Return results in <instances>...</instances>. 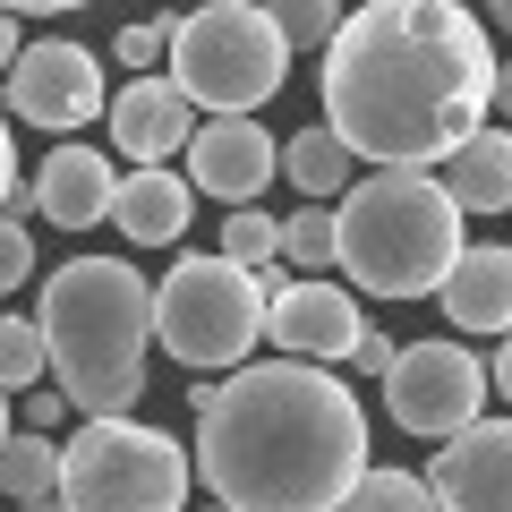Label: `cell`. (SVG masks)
Returning a JSON list of instances; mask_svg holds the SVG:
<instances>
[{
  "instance_id": "cell-1",
  "label": "cell",
  "mask_w": 512,
  "mask_h": 512,
  "mask_svg": "<svg viewBox=\"0 0 512 512\" xmlns=\"http://www.w3.org/2000/svg\"><path fill=\"white\" fill-rule=\"evenodd\" d=\"M495 69L504 60L487 18H470L461 0H367L316 60V94L359 163L427 171L453 163L478 120H495Z\"/></svg>"
},
{
  "instance_id": "cell-2",
  "label": "cell",
  "mask_w": 512,
  "mask_h": 512,
  "mask_svg": "<svg viewBox=\"0 0 512 512\" xmlns=\"http://www.w3.org/2000/svg\"><path fill=\"white\" fill-rule=\"evenodd\" d=\"M367 461V410L333 367L265 359L205 384L197 478L239 512H342Z\"/></svg>"
},
{
  "instance_id": "cell-3",
  "label": "cell",
  "mask_w": 512,
  "mask_h": 512,
  "mask_svg": "<svg viewBox=\"0 0 512 512\" xmlns=\"http://www.w3.org/2000/svg\"><path fill=\"white\" fill-rule=\"evenodd\" d=\"M35 316L52 333V376L86 419H128L146 402V350L154 333V282L128 256H69L35 291Z\"/></svg>"
},
{
  "instance_id": "cell-4",
  "label": "cell",
  "mask_w": 512,
  "mask_h": 512,
  "mask_svg": "<svg viewBox=\"0 0 512 512\" xmlns=\"http://www.w3.org/2000/svg\"><path fill=\"white\" fill-rule=\"evenodd\" d=\"M470 256L461 239V197L427 171H367L342 197V274L376 299H436L453 265Z\"/></svg>"
},
{
  "instance_id": "cell-5",
  "label": "cell",
  "mask_w": 512,
  "mask_h": 512,
  "mask_svg": "<svg viewBox=\"0 0 512 512\" xmlns=\"http://www.w3.org/2000/svg\"><path fill=\"white\" fill-rule=\"evenodd\" d=\"M171 77L188 86V103L239 120V111L274 103L282 77H291V35L274 26V9L256 0H205L188 9V26L171 35Z\"/></svg>"
},
{
  "instance_id": "cell-6",
  "label": "cell",
  "mask_w": 512,
  "mask_h": 512,
  "mask_svg": "<svg viewBox=\"0 0 512 512\" xmlns=\"http://www.w3.org/2000/svg\"><path fill=\"white\" fill-rule=\"evenodd\" d=\"M265 325H274V299L256 291V274L231 265V256H180L154 282V333H163V350L188 376H205V367H248V350H256Z\"/></svg>"
},
{
  "instance_id": "cell-7",
  "label": "cell",
  "mask_w": 512,
  "mask_h": 512,
  "mask_svg": "<svg viewBox=\"0 0 512 512\" xmlns=\"http://www.w3.org/2000/svg\"><path fill=\"white\" fill-rule=\"evenodd\" d=\"M188 478H197V453L180 436L137 419H86L69 436L60 495L69 512H188Z\"/></svg>"
},
{
  "instance_id": "cell-8",
  "label": "cell",
  "mask_w": 512,
  "mask_h": 512,
  "mask_svg": "<svg viewBox=\"0 0 512 512\" xmlns=\"http://www.w3.org/2000/svg\"><path fill=\"white\" fill-rule=\"evenodd\" d=\"M495 402V376L478 350H461V333H436V342H410L402 367L384 376V410L402 436H427V444H453L461 427H478Z\"/></svg>"
},
{
  "instance_id": "cell-9",
  "label": "cell",
  "mask_w": 512,
  "mask_h": 512,
  "mask_svg": "<svg viewBox=\"0 0 512 512\" xmlns=\"http://www.w3.org/2000/svg\"><path fill=\"white\" fill-rule=\"evenodd\" d=\"M9 111H18L26 128H43V137H77L86 120H111V94H103V60L86 52V43H26L18 60H9Z\"/></svg>"
},
{
  "instance_id": "cell-10",
  "label": "cell",
  "mask_w": 512,
  "mask_h": 512,
  "mask_svg": "<svg viewBox=\"0 0 512 512\" xmlns=\"http://www.w3.org/2000/svg\"><path fill=\"white\" fill-rule=\"evenodd\" d=\"M265 342H282V359H316V367H333V359H350V350L367 342V316H359V299H350L342 282L299 274L291 291L274 299V325H265Z\"/></svg>"
},
{
  "instance_id": "cell-11",
  "label": "cell",
  "mask_w": 512,
  "mask_h": 512,
  "mask_svg": "<svg viewBox=\"0 0 512 512\" xmlns=\"http://www.w3.org/2000/svg\"><path fill=\"white\" fill-rule=\"evenodd\" d=\"M274 171H282V146L265 137V120H205L197 128V146H188V180L205 188V197L231 214V205H256L265 188H274Z\"/></svg>"
},
{
  "instance_id": "cell-12",
  "label": "cell",
  "mask_w": 512,
  "mask_h": 512,
  "mask_svg": "<svg viewBox=\"0 0 512 512\" xmlns=\"http://www.w3.org/2000/svg\"><path fill=\"white\" fill-rule=\"evenodd\" d=\"M188 120H197V103H188V86L163 69V77H128L103 128H111V146H120V163L146 171V163H171V154L197 146V128H188Z\"/></svg>"
},
{
  "instance_id": "cell-13",
  "label": "cell",
  "mask_w": 512,
  "mask_h": 512,
  "mask_svg": "<svg viewBox=\"0 0 512 512\" xmlns=\"http://www.w3.org/2000/svg\"><path fill=\"white\" fill-rule=\"evenodd\" d=\"M427 487L444 495V512H512V419H478L436 444Z\"/></svg>"
},
{
  "instance_id": "cell-14",
  "label": "cell",
  "mask_w": 512,
  "mask_h": 512,
  "mask_svg": "<svg viewBox=\"0 0 512 512\" xmlns=\"http://www.w3.org/2000/svg\"><path fill=\"white\" fill-rule=\"evenodd\" d=\"M120 180L128 171L111 163L103 146H52L35 171V214L52 222V231H94V222H111V205H120Z\"/></svg>"
},
{
  "instance_id": "cell-15",
  "label": "cell",
  "mask_w": 512,
  "mask_h": 512,
  "mask_svg": "<svg viewBox=\"0 0 512 512\" xmlns=\"http://www.w3.org/2000/svg\"><path fill=\"white\" fill-rule=\"evenodd\" d=\"M188 214H197V180L171 163H146L120 180V205H111V222H120L128 248H180L188 239Z\"/></svg>"
},
{
  "instance_id": "cell-16",
  "label": "cell",
  "mask_w": 512,
  "mask_h": 512,
  "mask_svg": "<svg viewBox=\"0 0 512 512\" xmlns=\"http://www.w3.org/2000/svg\"><path fill=\"white\" fill-rule=\"evenodd\" d=\"M436 308L461 333H512V248H470L436 291Z\"/></svg>"
},
{
  "instance_id": "cell-17",
  "label": "cell",
  "mask_w": 512,
  "mask_h": 512,
  "mask_svg": "<svg viewBox=\"0 0 512 512\" xmlns=\"http://www.w3.org/2000/svg\"><path fill=\"white\" fill-rule=\"evenodd\" d=\"M444 188L461 197V214H512V128H478L444 163Z\"/></svg>"
},
{
  "instance_id": "cell-18",
  "label": "cell",
  "mask_w": 512,
  "mask_h": 512,
  "mask_svg": "<svg viewBox=\"0 0 512 512\" xmlns=\"http://www.w3.org/2000/svg\"><path fill=\"white\" fill-rule=\"evenodd\" d=\"M359 154H350V137L333 120H316V128H299L291 146H282V171H291V188H308V205H342L350 188H359Z\"/></svg>"
},
{
  "instance_id": "cell-19",
  "label": "cell",
  "mask_w": 512,
  "mask_h": 512,
  "mask_svg": "<svg viewBox=\"0 0 512 512\" xmlns=\"http://www.w3.org/2000/svg\"><path fill=\"white\" fill-rule=\"evenodd\" d=\"M60 470H69V444H52L43 427H9V444H0V487L18 495V504L60 495Z\"/></svg>"
},
{
  "instance_id": "cell-20",
  "label": "cell",
  "mask_w": 512,
  "mask_h": 512,
  "mask_svg": "<svg viewBox=\"0 0 512 512\" xmlns=\"http://www.w3.org/2000/svg\"><path fill=\"white\" fill-rule=\"evenodd\" d=\"M282 256H291L299 274L342 265V205H299V214H282Z\"/></svg>"
},
{
  "instance_id": "cell-21",
  "label": "cell",
  "mask_w": 512,
  "mask_h": 512,
  "mask_svg": "<svg viewBox=\"0 0 512 512\" xmlns=\"http://www.w3.org/2000/svg\"><path fill=\"white\" fill-rule=\"evenodd\" d=\"M0 384H9V393L52 384V333H43V316H9V325H0Z\"/></svg>"
},
{
  "instance_id": "cell-22",
  "label": "cell",
  "mask_w": 512,
  "mask_h": 512,
  "mask_svg": "<svg viewBox=\"0 0 512 512\" xmlns=\"http://www.w3.org/2000/svg\"><path fill=\"white\" fill-rule=\"evenodd\" d=\"M342 512H444V495L427 487V470H367Z\"/></svg>"
},
{
  "instance_id": "cell-23",
  "label": "cell",
  "mask_w": 512,
  "mask_h": 512,
  "mask_svg": "<svg viewBox=\"0 0 512 512\" xmlns=\"http://www.w3.org/2000/svg\"><path fill=\"white\" fill-rule=\"evenodd\" d=\"M222 256H231V265H274L282 256V222L265 214V205H231V214H222Z\"/></svg>"
},
{
  "instance_id": "cell-24",
  "label": "cell",
  "mask_w": 512,
  "mask_h": 512,
  "mask_svg": "<svg viewBox=\"0 0 512 512\" xmlns=\"http://www.w3.org/2000/svg\"><path fill=\"white\" fill-rule=\"evenodd\" d=\"M274 9V26L291 35V52H333V35H342V0H265Z\"/></svg>"
},
{
  "instance_id": "cell-25",
  "label": "cell",
  "mask_w": 512,
  "mask_h": 512,
  "mask_svg": "<svg viewBox=\"0 0 512 512\" xmlns=\"http://www.w3.org/2000/svg\"><path fill=\"white\" fill-rule=\"evenodd\" d=\"M111 52H120V69H128V77H163V69H171V26H163V18L120 26V43H111Z\"/></svg>"
},
{
  "instance_id": "cell-26",
  "label": "cell",
  "mask_w": 512,
  "mask_h": 512,
  "mask_svg": "<svg viewBox=\"0 0 512 512\" xmlns=\"http://www.w3.org/2000/svg\"><path fill=\"white\" fill-rule=\"evenodd\" d=\"M69 410H77V402H69V384H60V376H52V384H35V393H18V427H43V436H52Z\"/></svg>"
},
{
  "instance_id": "cell-27",
  "label": "cell",
  "mask_w": 512,
  "mask_h": 512,
  "mask_svg": "<svg viewBox=\"0 0 512 512\" xmlns=\"http://www.w3.org/2000/svg\"><path fill=\"white\" fill-rule=\"evenodd\" d=\"M402 350H410V342H393V333H384V325H367V342L350 350V367H359V376H376V384H384V376H393V367H402Z\"/></svg>"
},
{
  "instance_id": "cell-28",
  "label": "cell",
  "mask_w": 512,
  "mask_h": 512,
  "mask_svg": "<svg viewBox=\"0 0 512 512\" xmlns=\"http://www.w3.org/2000/svg\"><path fill=\"white\" fill-rule=\"evenodd\" d=\"M0 282H9V291H18V282H35V231H26V222H9V231H0Z\"/></svg>"
},
{
  "instance_id": "cell-29",
  "label": "cell",
  "mask_w": 512,
  "mask_h": 512,
  "mask_svg": "<svg viewBox=\"0 0 512 512\" xmlns=\"http://www.w3.org/2000/svg\"><path fill=\"white\" fill-rule=\"evenodd\" d=\"M487 376H495V402H512V333H504V350L487 359Z\"/></svg>"
},
{
  "instance_id": "cell-30",
  "label": "cell",
  "mask_w": 512,
  "mask_h": 512,
  "mask_svg": "<svg viewBox=\"0 0 512 512\" xmlns=\"http://www.w3.org/2000/svg\"><path fill=\"white\" fill-rule=\"evenodd\" d=\"M18 18H69V9H86V0H9Z\"/></svg>"
},
{
  "instance_id": "cell-31",
  "label": "cell",
  "mask_w": 512,
  "mask_h": 512,
  "mask_svg": "<svg viewBox=\"0 0 512 512\" xmlns=\"http://www.w3.org/2000/svg\"><path fill=\"white\" fill-rule=\"evenodd\" d=\"M495 120L512 128V60H504V69H495Z\"/></svg>"
},
{
  "instance_id": "cell-32",
  "label": "cell",
  "mask_w": 512,
  "mask_h": 512,
  "mask_svg": "<svg viewBox=\"0 0 512 512\" xmlns=\"http://www.w3.org/2000/svg\"><path fill=\"white\" fill-rule=\"evenodd\" d=\"M487 26H504V35H512V0H487Z\"/></svg>"
},
{
  "instance_id": "cell-33",
  "label": "cell",
  "mask_w": 512,
  "mask_h": 512,
  "mask_svg": "<svg viewBox=\"0 0 512 512\" xmlns=\"http://www.w3.org/2000/svg\"><path fill=\"white\" fill-rule=\"evenodd\" d=\"M18 512H69V495H35V504H18Z\"/></svg>"
},
{
  "instance_id": "cell-34",
  "label": "cell",
  "mask_w": 512,
  "mask_h": 512,
  "mask_svg": "<svg viewBox=\"0 0 512 512\" xmlns=\"http://www.w3.org/2000/svg\"><path fill=\"white\" fill-rule=\"evenodd\" d=\"M197 512H239V504H197Z\"/></svg>"
}]
</instances>
